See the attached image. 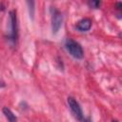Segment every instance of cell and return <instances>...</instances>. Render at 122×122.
<instances>
[{"label": "cell", "mask_w": 122, "mask_h": 122, "mask_svg": "<svg viewBox=\"0 0 122 122\" xmlns=\"http://www.w3.org/2000/svg\"><path fill=\"white\" fill-rule=\"evenodd\" d=\"M65 46H66L67 51H69V53L71 56H73L76 59H82L83 58V56H84L83 49L76 41L71 40V39H68L66 41Z\"/></svg>", "instance_id": "1"}, {"label": "cell", "mask_w": 122, "mask_h": 122, "mask_svg": "<svg viewBox=\"0 0 122 122\" xmlns=\"http://www.w3.org/2000/svg\"><path fill=\"white\" fill-rule=\"evenodd\" d=\"M116 10L118 11V14L122 16V2L116 3Z\"/></svg>", "instance_id": "8"}, {"label": "cell", "mask_w": 122, "mask_h": 122, "mask_svg": "<svg viewBox=\"0 0 122 122\" xmlns=\"http://www.w3.org/2000/svg\"><path fill=\"white\" fill-rule=\"evenodd\" d=\"M68 104L69 107L71 109V111L72 112L73 115L80 121L83 120V112L82 109L79 105V103L73 98V97H68Z\"/></svg>", "instance_id": "3"}, {"label": "cell", "mask_w": 122, "mask_h": 122, "mask_svg": "<svg viewBox=\"0 0 122 122\" xmlns=\"http://www.w3.org/2000/svg\"><path fill=\"white\" fill-rule=\"evenodd\" d=\"M10 39L13 43L17 39V18L14 10L10 11Z\"/></svg>", "instance_id": "2"}, {"label": "cell", "mask_w": 122, "mask_h": 122, "mask_svg": "<svg viewBox=\"0 0 122 122\" xmlns=\"http://www.w3.org/2000/svg\"><path fill=\"white\" fill-rule=\"evenodd\" d=\"M89 4H90V5H91L92 8L97 9V8H99V6H100L101 2H100V1H91Z\"/></svg>", "instance_id": "7"}, {"label": "cell", "mask_w": 122, "mask_h": 122, "mask_svg": "<svg viewBox=\"0 0 122 122\" xmlns=\"http://www.w3.org/2000/svg\"><path fill=\"white\" fill-rule=\"evenodd\" d=\"M112 122H117V121H112Z\"/></svg>", "instance_id": "9"}, {"label": "cell", "mask_w": 122, "mask_h": 122, "mask_svg": "<svg viewBox=\"0 0 122 122\" xmlns=\"http://www.w3.org/2000/svg\"><path fill=\"white\" fill-rule=\"evenodd\" d=\"M2 112H3L4 115L6 116V118L9 120V122H17V117L8 107H4L2 109Z\"/></svg>", "instance_id": "6"}, {"label": "cell", "mask_w": 122, "mask_h": 122, "mask_svg": "<svg viewBox=\"0 0 122 122\" xmlns=\"http://www.w3.org/2000/svg\"><path fill=\"white\" fill-rule=\"evenodd\" d=\"M62 21H63L62 13L57 10H53L52 14H51V29H52V32L56 33L59 30V29L61 28V25H62Z\"/></svg>", "instance_id": "4"}, {"label": "cell", "mask_w": 122, "mask_h": 122, "mask_svg": "<svg viewBox=\"0 0 122 122\" xmlns=\"http://www.w3.org/2000/svg\"><path fill=\"white\" fill-rule=\"evenodd\" d=\"M92 27V21L89 18L81 19L76 24V29L80 31H88Z\"/></svg>", "instance_id": "5"}]
</instances>
